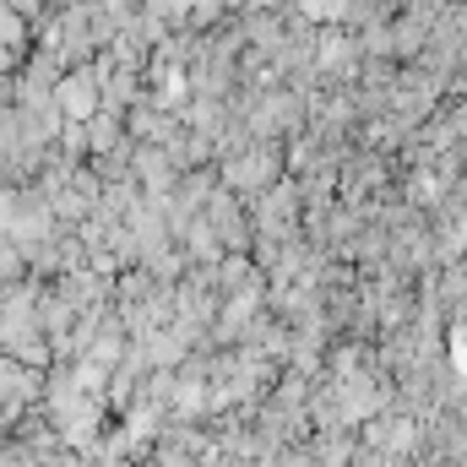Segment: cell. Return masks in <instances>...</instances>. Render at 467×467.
<instances>
[{
    "label": "cell",
    "mask_w": 467,
    "mask_h": 467,
    "mask_svg": "<svg viewBox=\"0 0 467 467\" xmlns=\"http://www.w3.org/2000/svg\"><path fill=\"white\" fill-rule=\"evenodd\" d=\"M60 99H66V109H71V115H88V109H93V82H88V77H71Z\"/></svg>",
    "instance_id": "obj_1"
}]
</instances>
